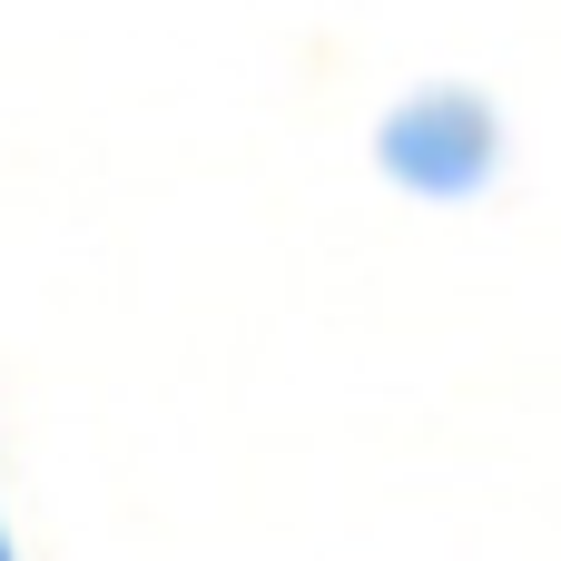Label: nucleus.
Returning <instances> with one entry per match:
<instances>
[{
	"label": "nucleus",
	"instance_id": "nucleus-1",
	"mask_svg": "<svg viewBox=\"0 0 561 561\" xmlns=\"http://www.w3.org/2000/svg\"><path fill=\"white\" fill-rule=\"evenodd\" d=\"M375 158H385V178L414 187V197H473V187L493 178V158H503V128H493V108H483L473 89H414V99L375 128Z\"/></svg>",
	"mask_w": 561,
	"mask_h": 561
},
{
	"label": "nucleus",
	"instance_id": "nucleus-2",
	"mask_svg": "<svg viewBox=\"0 0 561 561\" xmlns=\"http://www.w3.org/2000/svg\"><path fill=\"white\" fill-rule=\"evenodd\" d=\"M0 561H20V552H10V533H0Z\"/></svg>",
	"mask_w": 561,
	"mask_h": 561
}]
</instances>
